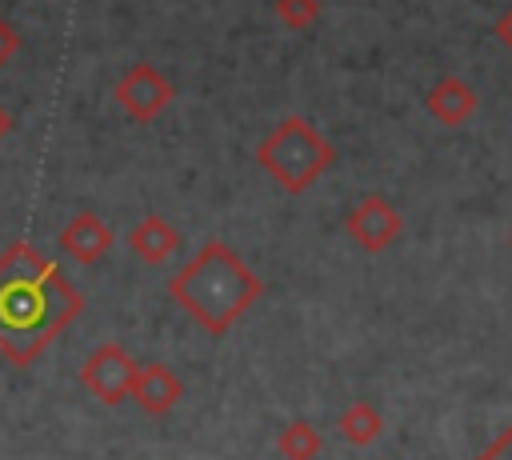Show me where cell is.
I'll return each mask as SVG.
<instances>
[{"instance_id":"obj_8","label":"cell","mask_w":512,"mask_h":460,"mask_svg":"<svg viewBox=\"0 0 512 460\" xmlns=\"http://www.w3.org/2000/svg\"><path fill=\"white\" fill-rule=\"evenodd\" d=\"M424 108H428V116H432L436 124L460 128V124H468V120L476 116L480 96H476V88H472L464 76L448 72V76H440V80L424 92Z\"/></svg>"},{"instance_id":"obj_12","label":"cell","mask_w":512,"mask_h":460,"mask_svg":"<svg viewBox=\"0 0 512 460\" xmlns=\"http://www.w3.org/2000/svg\"><path fill=\"white\" fill-rule=\"evenodd\" d=\"M320 448H324V436H320V428L308 424V420H288V424L276 432V452H280L284 460H316Z\"/></svg>"},{"instance_id":"obj_3","label":"cell","mask_w":512,"mask_h":460,"mask_svg":"<svg viewBox=\"0 0 512 460\" xmlns=\"http://www.w3.org/2000/svg\"><path fill=\"white\" fill-rule=\"evenodd\" d=\"M256 164H260L288 196H300V192H308V188L336 164V144H332L308 116H284V120L256 144Z\"/></svg>"},{"instance_id":"obj_16","label":"cell","mask_w":512,"mask_h":460,"mask_svg":"<svg viewBox=\"0 0 512 460\" xmlns=\"http://www.w3.org/2000/svg\"><path fill=\"white\" fill-rule=\"evenodd\" d=\"M492 32H496V40H500V48L504 52H512V4L496 16V24H492Z\"/></svg>"},{"instance_id":"obj_17","label":"cell","mask_w":512,"mask_h":460,"mask_svg":"<svg viewBox=\"0 0 512 460\" xmlns=\"http://www.w3.org/2000/svg\"><path fill=\"white\" fill-rule=\"evenodd\" d=\"M8 132H12V116H8V108L0 104V140H4Z\"/></svg>"},{"instance_id":"obj_9","label":"cell","mask_w":512,"mask_h":460,"mask_svg":"<svg viewBox=\"0 0 512 460\" xmlns=\"http://www.w3.org/2000/svg\"><path fill=\"white\" fill-rule=\"evenodd\" d=\"M60 248L64 256H72L76 264H96L108 248H112V228L96 216V212H76L64 228H60Z\"/></svg>"},{"instance_id":"obj_6","label":"cell","mask_w":512,"mask_h":460,"mask_svg":"<svg viewBox=\"0 0 512 460\" xmlns=\"http://www.w3.org/2000/svg\"><path fill=\"white\" fill-rule=\"evenodd\" d=\"M344 232H348L368 256H380L384 248H392V244L400 240L404 216H400V208H396L392 200L368 192V196H360V200L352 204V212L344 216Z\"/></svg>"},{"instance_id":"obj_10","label":"cell","mask_w":512,"mask_h":460,"mask_svg":"<svg viewBox=\"0 0 512 460\" xmlns=\"http://www.w3.org/2000/svg\"><path fill=\"white\" fill-rule=\"evenodd\" d=\"M128 248H132L144 264H168V260L180 252V232H176L172 220L148 212L144 220L132 224V232H128Z\"/></svg>"},{"instance_id":"obj_2","label":"cell","mask_w":512,"mask_h":460,"mask_svg":"<svg viewBox=\"0 0 512 460\" xmlns=\"http://www.w3.org/2000/svg\"><path fill=\"white\" fill-rule=\"evenodd\" d=\"M168 296L208 332V336H224L260 296H264V280L244 264V256L224 244V240H208L196 248V256L168 280Z\"/></svg>"},{"instance_id":"obj_7","label":"cell","mask_w":512,"mask_h":460,"mask_svg":"<svg viewBox=\"0 0 512 460\" xmlns=\"http://www.w3.org/2000/svg\"><path fill=\"white\" fill-rule=\"evenodd\" d=\"M180 396H184V380H180L168 364H160V360H152V364H136L128 400H136L140 412H148V416H164V412H172V408L180 404Z\"/></svg>"},{"instance_id":"obj_4","label":"cell","mask_w":512,"mask_h":460,"mask_svg":"<svg viewBox=\"0 0 512 460\" xmlns=\"http://www.w3.org/2000/svg\"><path fill=\"white\" fill-rule=\"evenodd\" d=\"M112 100L120 104V112L128 120L152 124V120H160L168 112V104L176 100V88H172V80L156 64L140 60L128 72H120V80L112 84Z\"/></svg>"},{"instance_id":"obj_15","label":"cell","mask_w":512,"mask_h":460,"mask_svg":"<svg viewBox=\"0 0 512 460\" xmlns=\"http://www.w3.org/2000/svg\"><path fill=\"white\" fill-rule=\"evenodd\" d=\"M16 52H20V32H16V28H12V24L0 16V68H4V64H8Z\"/></svg>"},{"instance_id":"obj_11","label":"cell","mask_w":512,"mask_h":460,"mask_svg":"<svg viewBox=\"0 0 512 460\" xmlns=\"http://www.w3.org/2000/svg\"><path fill=\"white\" fill-rule=\"evenodd\" d=\"M336 428H340V436H344L352 448H368V444L380 440V432H384V416H380L376 404H368V400H352V404L340 412Z\"/></svg>"},{"instance_id":"obj_18","label":"cell","mask_w":512,"mask_h":460,"mask_svg":"<svg viewBox=\"0 0 512 460\" xmlns=\"http://www.w3.org/2000/svg\"><path fill=\"white\" fill-rule=\"evenodd\" d=\"M508 244H512V232H508Z\"/></svg>"},{"instance_id":"obj_1","label":"cell","mask_w":512,"mask_h":460,"mask_svg":"<svg viewBox=\"0 0 512 460\" xmlns=\"http://www.w3.org/2000/svg\"><path fill=\"white\" fill-rule=\"evenodd\" d=\"M84 312L80 288L32 240H12L0 252V356L28 368Z\"/></svg>"},{"instance_id":"obj_5","label":"cell","mask_w":512,"mask_h":460,"mask_svg":"<svg viewBox=\"0 0 512 460\" xmlns=\"http://www.w3.org/2000/svg\"><path fill=\"white\" fill-rule=\"evenodd\" d=\"M132 376H136V356L116 344V340H104L88 352V360L80 364V384L104 404V408H116L128 400V388H132Z\"/></svg>"},{"instance_id":"obj_14","label":"cell","mask_w":512,"mask_h":460,"mask_svg":"<svg viewBox=\"0 0 512 460\" xmlns=\"http://www.w3.org/2000/svg\"><path fill=\"white\" fill-rule=\"evenodd\" d=\"M472 460H512V424L500 428V432L492 436V444H488L480 456H472Z\"/></svg>"},{"instance_id":"obj_13","label":"cell","mask_w":512,"mask_h":460,"mask_svg":"<svg viewBox=\"0 0 512 460\" xmlns=\"http://www.w3.org/2000/svg\"><path fill=\"white\" fill-rule=\"evenodd\" d=\"M272 8H276V20L292 32H304L320 20V0H272Z\"/></svg>"}]
</instances>
